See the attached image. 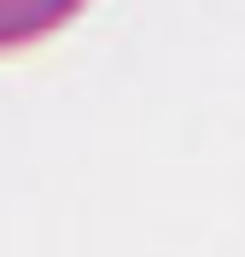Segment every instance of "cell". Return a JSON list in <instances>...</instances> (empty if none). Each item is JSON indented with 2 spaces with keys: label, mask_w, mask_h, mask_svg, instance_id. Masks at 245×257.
<instances>
[{
  "label": "cell",
  "mask_w": 245,
  "mask_h": 257,
  "mask_svg": "<svg viewBox=\"0 0 245 257\" xmlns=\"http://www.w3.org/2000/svg\"><path fill=\"white\" fill-rule=\"evenodd\" d=\"M82 6L88 0H0V59L59 35Z\"/></svg>",
  "instance_id": "obj_1"
}]
</instances>
